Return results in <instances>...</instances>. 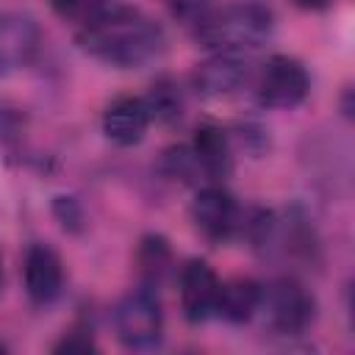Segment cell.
<instances>
[{
    "label": "cell",
    "instance_id": "obj_1",
    "mask_svg": "<svg viewBox=\"0 0 355 355\" xmlns=\"http://www.w3.org/2000/svg\"><path fill=\"white\" fill-rule=\"evenodd\" d=\"M78 47L116 69H133L155 61L166 47L164 28L139 8L111 6L83 22L75 36Z\"/></svg>",
    "mask_w": 355,
    "mask_h": 355
},
{
    "label": "cell",
    "instance_id": "obj_2",
    "mask_svg": "<svg viewBox=\"0 0 355 355\" xmlns=\"http://www.w3.org/2000/svg\"><path fill=\"white\" fill-rule=\"evenodd\" d=\"M275 31V14L261 3H227L194 19V39L211 50L244 53L261 47Z\"/></svg>",
    "mask_w": 355,
    "mask_h": 355
},
{
    "label": "cell",
    "instance_id": "obj_3",
    "mask_svg": "<svg viewBox=\"0 0 355 355\" xmlns=\"http://www.w3.org/2000/svg\"><path fill=\"white\" fill-rule=\"evenodd\" d=\"M263 322L277 336H300L311 327L316 316V300L313 294L294 277H277L261 291V308Z\"/></svg>",
    "mask_w": 355,
    "mask_h": 355
},
{
    "label": "cell",
    "instance_id": "obj_4",
    "mask_svg": "<svg viewBox=\"0 0 355 355\" xmlns=\"http://www.w3.org/2000/svg\"><path fill=\"white\" fill-rule=\"evenodd\" d=\"M116 338L128 349H150L164 336V308L153 286L130 288L114 311Z\"/></svg>",
    "mask_w": 355,
    "mask_h": 355
},
{
    "label": "cell",
    "instance_id": "obj_5",
    "mask_svg": "<svg viewBox=\"0 0 355 355\" xmlns=\"http://www.w3.org/2000/svg\"><path fill=\"white\" fill-rule=\"evenodd\" d=\"M308 92H311L308 69L294 55H272L258 72L255 94L263 108H277V111L297 108L308 97Z\"/></svg>",
    "mask_w": 355,
    "mask_h": 355
},
{
    "label": "cell",
    "instance_id": "obj_6",
    "mask_svg": "<svg viewBox=\"0 0 355 355\" xmlns=\"http://www.w3.org/2000/svg\"><path fill=\"white\" fill-rule=\"evenodd\" d=\"M241 216L236 197L219 183L202 186L191 200V222L208 241L222 244L233 239L241 230Z\"/></svg>",
    "mask_w": 355,
    "mask_h": 355
},
{
    "label": "cell",
    "instance_id": "obj_7",
    "mask_svg": "<svg viewBox=\"0 0 355 355\" xmlns=\"http://www.w3.org/2000/svg\"><path fill=\"white\" fill-rule=\"evenodd\" d=\"M219 288H222V280L216 277L211 263L202 258H189L180 269V277H178L183 316L191 324H200V322L216 316Z\"/></svg>",
    "mask_w": 355,
    "mask_h": 355
},
{
    "label": "cell",
    "instance_id": "obj_8",
    "mask_svg": "<svg viewBox=\"0 0 355 355\" xmlns=\"http://www.w3.org/2000/svg\"><path fill=\"white\" fill-rule=\"evenodd\" d=\"M22 280H25V294L33 305L47 308L61 297L64 288V263L61 255L50 244H31L25 252L22 263Z\"/></svg>",
    "mask_w": 355,
    "mask_h": 355
},
{
    "label": "cell",
    "instance_id": "obj_9",
    "mask_svg": "<svg viewBox=\"0 0 355 355\" xmlns=\"http://www.w3.org/2000/svg\"><path fill=\"white\" fill-rule=\"evenodd\" d=\"M42 47V28L31 14H0V75L28 67Z\"/></svg>",
    "mask_w": 355,
    "mask_h": 355
},
{
    "label": "cell",
    "instance_id": "obj_10",
    "mask_svg": "<svg viewBox=\"0 0 355 355\" xmlns=\"http://www.w3.org/2000/svg\"><path fill=\"white\" fill-rule=\"evenodd\" d=\"M247 75H250V69H247V58L241 53L216 50L214 55H208L205 61L197 64L191 83H194L197 94H202V97H225V94H233L236 89H241Z\"/></svg>",
    "mask_w": 355,
    "mask_h": 355
},
{
    "label": "cell",
    "instance_id": "obj_11",
    "mask_svg": "<svg viewBox=\"0 0 355 355\" xmlns=\"http://www.w3.org/2000/svg\"><path fill=\"white\" fill-rule=\"evenodd\" d=\"M150 122L153 119L144 105V97H133V94L114 97L103 111V133L119 147L139 144L144 139Z\"/></svg>",
    "mask_w": 355,
    "mask_h": 355
},
{
    "label": "cell",
    "instance_id": "obj_12",
    "mask_svg": "<svg viewBox=\"0 0 355 355\" xmlns=\"http://www.w3.org/2000/svg\"><path fill=\"white\" fill-rule=\"evenodd\" d=\"M189 147L197 158L200 175H205L208 180L219 183L233 172V144H230V136L225 128H219L214 122L200 125L194 130V139Z\"/></svg>",
    "mask_w": 355,
    "mask_h": 355
},
{
    "label": "cell",
    "instance_id": "obj_13",
    "mask_svg": "<svg viewBox=\"0 0 355 355\" xmlns=\"http://www.w3.org/2000/svg\"><path fill=\"white\" fill-rule=\"evenodd\" d=\"M261 291H263V286L252 277H233V280L222 283L216 316H222L230 324L250 322L261 308Z\"/></svg>",
    "mask_w": 355,
    "mask_h": 355
},
{
    "label": "cell",
    "instance_id": "obj_14",
    "mask_svg": "<svg viewBox=\"0 0 355 355\" xmlns=\"http://www.w3.org/2000/svg\"><path fill=\"white\" fill-rule=\"evenodd\" d=\"M136 266L144 286H161L172 272V247L164 236L147 233L136 247Z\"/></svg>",
    "mask_w": 355,
    "mask_h": 355
},
{
    "label": "cell",
    "instance_id": "obj_15",
    "mask_svg": "<svg viewBox=\"0 0 355 355\" xmlns=\"http://www.w3.org/2000/svg\"><path fill=\"white\" fill-rule=\"evenodd\" d=\"M144 105H147L153 122H161V125L178 122L183 116V92H180L178 80L169 75L155 78L150 83V92L144 94Z\"/></svg>",
    "mask_w": 355,
    "mask_h": 355
},
{
    "label": "cell",
    "instance_id": "obj_16",
    "mask_svg": "<svg viewBox=\"0 0 355 355\" xmlns=\"http://www.w3.org/2000/svg\"><path fill=\"white\" fill-rule=\"evenodd\" d=\"M164 172L169 175V178H175V180H183V183H189V180H194V175L200 172V166H197V158H194V153H191V147H186V144H178V147H169L166 153H164Z\"/></svg>",
    "mask_w": 355,
    "mask_h": 355
},
{
    "label": "cell",
    "instance_id": "obj_17",
    "mask_svg": "<svg viewBox=\"0 0 355 355\" xmlns=\"http://www.w3.org/2000/svg\"><path fill=\"white\" fill-rule=\"evenodd\" d=\"M50 8L61 19L86 22V19H92L94 14H100L105 8V0H50Z\"/></svg>",
    "mask_w": 355,
    "mask_h": 355
},
{
    "label": "cell",
    "instance_id": "obj_18",
    "mask_svg": "<svg viewBox=\"0 0 355 355\" xmlns=\"http://www.w3.org/2000/svg\"><path fill=\"white\" fill-rule=\"evenodd\" d=\"M236 139H239V144H241L247 153H252L255 158L269 150V130L261 128V125H255V122L239 125V128H236Z\"/></svg>",
    "mask_w": 355,
    "mask_h": 355
},
{
    "label": "cell",
    "instance_id": "obj_19",
    "mask_svg": "<svg viewBox=\"0 0 355 355\" xmlns=\"http://www.w3.org/2000/svg\"><path fill=\"white\" fill-rule=\"evenodd\" d=\"M53 349L55 352H92V349H97V344L92 338V330L80 327V330H69Z\"/></svg>",
    "mask_w": 355,
    "mask_h": 355
},
{
    "label": "cell",
    "instance_id": "obj_20",
    "mask_svg": "<svg viewBox=\"0 0 355 355\" xmlns=\"http://www.w3.org/2000/svg\"><path fill=\"white\" fill-rule=\"evenodd\" d=\"M53 211H55V216L61 219V225H64V227H69V230H78V227H80V222H83L80 205H78L72 197H58V200L53 202Z\"/></svg>",
    "mask_w": 355,
    "mask_h": 355
},
{
    "label": "cell",
    "instance_id": "obj_21",
    "mask_svg": "<svg viewBox=\"0 0 355 355\" xmlns=\"http://www.w3.org/2000/svg\"><path fill=\"white\" fill-rule=\"evenodd\" d=\"M166 6L172 8V14L175 17H180V19H197V17H202L205 11H208V6H211V0H166Z\"/></svg>",
    "mask_w": 355,
    "mask_h": 355
},
{
    "label": "cell",
    "instance_id": "obj_22",
    "mask_svg": "<svg viewBox=\"0 0 355 355\" xmlns=\"http://www.w3.org/2000/svg\"><path fill=\"white\" fill-rule=\"evenodd\" d=\"M300 8H308V11H322V8H327L333 0H294Z\"/></svg>",
    "mask_w": 355,
    "mask_h": 355
},
{
    "label": "cell",
    "instance_id": "obj_23",
    "mask_svg": "<svg viewBox=\"0 0 355 355\" xmlns=\"http://www.w3.org/2000/svg\"><path fill=\"white\" fill-rule=\"evenodd\" d=\"M0 286H3V258H0Z\"/></svg>",
    "mask_w": 355,
    "mask_h": 355
}]
</instances>
